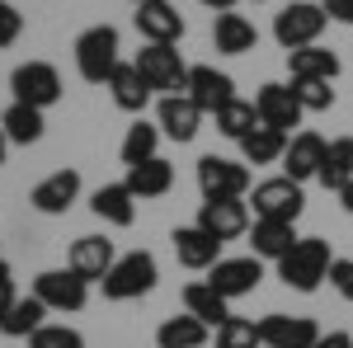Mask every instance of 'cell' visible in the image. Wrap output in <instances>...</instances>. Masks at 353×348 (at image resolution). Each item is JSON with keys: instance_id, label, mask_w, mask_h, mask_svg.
<instances>
[{"instance_id": "f1b7e54d", "label": "cell", "mask_w": 353, "mask_h": 348, "mask_svg": "<svg viewBox=\"0 0 353 348\" xmlns=\"http://www.w3.org/2000/svg\"><path fill=\"white\" fill-rule=\"evenodd\" d=\"M43 325H48V306L28 292V296H19V301L10 306V316L0 320V334H5V339H28V334H38Z\"/></svg>"}, {"instance_id": "ab89813d", "label": "cell", "mask_w": 353, "mask_h": 348, "mask_svg": "<svg viewBox=\"0 0 353 348\" xmlns=\"http://www.w3.org/2000/svg\"><path fill=\"white\" fill-rule=\"evenodd\" d=\"M14 301H19V292H14V268L0 259V320L10 316V306H14Z\"/></svg>"}, {"instance_id": "30bf717a", "label": "cell", "mask_w": 353, "mask_h": 348, "mask_svg": "<svg viewBox=\"0 0 353 348\" xmlns=\"http://www.w3.org/2000/svg\"><path fill=\"white\" fill-rule=\"evenodd\" d=\"M198 226H203L208 236H217L221 245L236 240V236L250 231V203H245V198H203Z\"/></svg>"}, {"instance_id": "d6a6232c", "label": "cell", "mask_w": 353, "mask_h": 348, "mask_svg": "<svg viewBox=\"0 0 353 348\" xmlns=\"http://www.w3.org/2000/svg\"><path fill=\"white\" fill-rule=\"evenodd\" d=\"M161 127L156 123H146V118H137L132 127H128V136H123V146H118V156H123V165H141L156 156V146H161Z\"/></svg>"}, {"instance_id": "1f68e13d", "label": "cell", "mask_w": 353, "mask_h": 348, "mask_svg": "<svg viewBox=\"0 0 353 348\" xmlns=\"http://www.w3.org/2000/svg\"><path fill=\"white\" fill-rule=\"evenodd\" d=\"M283 151H288V132L264 127V123L241 141V161L245 165H273V161H283Z\"/></svg>"}, {"instance_id": "d6986e66", "label": "cell", "mask_w": 353, "mask_h": 348, "mask_svg": "<svg viewBox=\"0 0 353 348\" xmlns=\"http://www.w3.org/2000/svg\"><path fill=\"white\" fill-rule=\"evenodd\" d=\"M184 94H189L203 113H217V108H226L236 99V81H231L226 71H217V66H189V90H184Z\"/></svg>"}, {"instance_id": "484cf974", "label": "cell", "mask_w": 353, "mask_h": 348, "mask_svg": "<svg viewBox=\"0 0 353 348\" xmlns=\"http://www.w3.org/2000/svg\"><path fill=\"white\" fill-rule=\"evenodd\" d=\"M184 311L198 316L208 329H217V325L231 320V301H226L212 283H189V287H184Z\"/></svg>"}, {"instance_id": "83f0119b", "label": "cell", "mask_w": 353, "mask_h": 348, "mask_svg": "<svg viewBox=\"0 0 353 348\" xmlns=\"http://www.w3.org/2000/svg\"><path fill=\"white\" fill-rule=\"evenodd\" d=\"M288 71H292V81H334L339 76V57L330 52V48H297V52H288Z\"/></svg>"}, {"instance_id": "f6af8a7d", "label": "cell", "mask_w": 353, "mask_h": 348, "mask_svg": "<svg viewBox=\"0 0 353 348\" xmlns=\"http://www.w3.org/2000/svg\"><path fill=\"white\" fill-rule=\"evenodd\" d=\"M5 156H10V136L0 132V165H5Z\"/></svg>"}, {"instance_id": "9c48e42d", "label": "cell", "mask_w": 353, "mask_h": 348, "mask_svg": "<svg viewBox=\"0 0 353 348\" xmlns=\"http://www.w3.org/2000/svg\"><path fill=\"white\" fill-rule=\"evenodd\" d=\"M198 188H203V198H245L250 193V165L226 161V156H203L198 161Z\"/></svg>"}, {"instance_id": "ac0fdd59", "label": "cell", "mask_w": 353, "mask_h": 348, "mask_svg": "<svg viewBox=\"0 0 353 348\" xmlns=\"http://www.w3.org/2000/svg\"><path fill=\"white\" fill-rule=\"evenodd\" d=\"M170 240H174V259L184 268H193V273H208L212 264H221V240L208 236L198 221H193V226H179Z\"/></svg>"}, {"instance_id": "cb8c5ba5", "label": "cell", "mask_w": 353, "mask_h": 348, "mask_svg": "<svg viewBox=\"0 0 353 348\" xmlns=\"http://www.w3.org/2000/svg\"><path fill=\"white\" fill-rule=\"evenodd\" d=\"M0 132L10 136V146H33V141H43V132H48V123H43V108L10 99V108L0 113Z\"/></svg>"}, {"instance_id": "c3c4849f", "label": "cell", "mask_w": 353, "mask_h": 348, "mask_svg": "<svg viewBox=\"0 0 353 348\" xmlns=\"http://www.w3.org/2000/svg\"><path fill=\"white\" fill-rule=\"evenodd\" d=\"M0 5H5V0H0Z\"/></svg>"}, {"instance_id": "7dc6e473", "label": "cell", "mask_w": 353, "mask_h": 348, "mask_svg": "<svg viewBox=\"0 0 353 348\" xmlns=\"http://www.w3.org/2000/svg\"><path fill=\"white\" fill-rule=\"evenodd\" d=\"M254 5H259V0H254Z\"/></svg>"}, {"instance_id": "d4e9b609", "label": "cell", "mask_w": 353, "mask_h": 348, "mask_svg": "<svg viewBox=\"0 0 353 348\" xmlns=\"http://www.w3.org/2000/svg\"><path fill=\"white\" fill-rule=\"evenodd\" d=\"M123 184L132 188L137 198H165L174 188V165L151 156V161H141V165H128V179Z\"/></svg>"}, {"instance_id": "7bdbcfd3", "label": "cell", "mask_w": 353, "mask_h": 348, "mask_svg": "<svg viewBox=\"0 0 353 348\" xmlns=\"http://www.w3.org/2000/svg\"><path fill=\"white\" fill-rule=\"evenodd\" d=\"M198 5H208V10H217V14H226V10H236V0H198Z\"/></svg>"}, {"instance_id": "7c38bea8", "label": "cell", "mask_w": 353, "mask_h": 348, "mask_svg": "<svg viewBox=\"0 0 353 348\" xmlns=\"http://www.w3.org/2000/svg\"><path fill=\"white\" fill-rule=\"evenodd\" d=\"M259 339H264V348H316L321 325L311 320V316H283V311H273V316L259 320Z\"/></svg>"}, {"instance_id": "ba28073f", "label": "cell", "mask_w": 353, "mask_h": 348, "mask_svg": "<svg viewBox=\"0 0 353 348\" xmlns=\"http://www.w3.org/2000/svg\"><path fill=\"white\" fill-rule=\"evenodd\" d=\"M33 296L48 306V311H81L85 301H90V283H85L81 273H71V268H48V273H38L33 278Z\"/></svg>"}, {"instance_id": "603a6c76", "label": "cell", "mask_w": 353, "mask_h": 348, "mask_svg": "<svg viewBox=\"0 0 353 348\" xmlns=\"http://www.w3.org/2000/svg\"><path fill=\"white\" fill-rule=\"evenodd\" d=\"M109 94H113V104L123 108V113H141V108L151 104V85H146V76L137 71V61H118V71L109 76Z\"/></svg>"}, {"instance_id": "e0dca14e", "label": "cell", "mask_w": 353, "mask_h": 348, "mask_svg": "<svg viewBox=\"0 0 353 348\" xmlns=\"http://www.w3.org/2000/svg\"><path fill=\"white\" fill-rule=\"evenodd\" d=\"M156 127H161L170 141H193L198 127H203V108L193 104L189 94H161V104H156Z\"/></svg>"}, {"instance_id": "8d00e7d4", "label": "cell", "mask_w": 353, "mask_h": 348, "mask_svg": "<svg viewBox=\"0 0 353 348\" xmlns=\"http://www.w3.org/2000/svg\"><path fill=\"white\" fill-rule=\"evenodd\" d=\"M28 348H85V339L71 325H43L38 334H28Z\"/></svg>"}, {"instance_id": "5b68a950", "label": "cell", "mask_w": 353, "mask_h": 348, "mask_svg": "<svg viewBox=\"0 0 353 348\" xmlns=\"http://www.w3.org/2000/svg\"><path fill=\"white\" fill-rule=\"evenodd\" d=\"M330 14L321 5H306V0H292L288 10H278V19H273V38L288 48V52H297V48H316L321 43V33H325Z\"/></svg>"}, {"instance_id": "b9f144b4", "label": "cell", "mask_w": 353, "mask_h": 348, "mask_svg": "<svg viewBox=\"0 0 353 348\" xmlns=\"http://www.w3.org/2000/svg\"><path fill=\"white\" fill-rule=\"evenodd\" d=\"M316 348H353V334L349 329H330V334L316 339Z\"/></svg>"}, {"instance_id": "52a82bcc", "label": "cell", "mask_w": 353, "mask_h": 348, "mask_svg": "<svg viewBox=\"0 0 353 348\" xmlns=\"http://www.w3.org/2000/svg\"><path fill=\"white\" fill-rule=\"evenodd\" d=\"M250 207H254V216H269V221H297L301 207H306V193H301L297 179L278 174V179L254 184V193H250Z\"/></svg>"}, {"instance_id": "ffe728a7", "label": "cell", "mask_w": 353, "mask_h": 348, "mask_svg": "<svg viewBox=\"0 0 353 348\" xmlns=\"http://www.w3.org/2000/svg\"><path fill=\"white\" fill-rule=\"evenodd\" d=\"M325 146H330V141L321 132L288 136V151H283V174H288V179H297V184L316 179V174H321V161H325Z\"/></svg>"}, {"instance_id": "d590c367", "label": "cell", "mask_w": 353, "mask_h": 348, "mask_svg": "<svg viewBox=\"0 0 353 348\" xmlns=\"http://www.w3.org/2000/svg\"><path fill=\"white\" fill-rule=\"evenodd\" d=\"M334 81H292V94L301 99V108L306 113H325L330 104H334V90H330Z\"/></svg>"}, {"instance_id": "6da1fadb", "label": "cell", "mask_w": 353, "mask_h": 348, "mask_svg": "<svg viewBox=\"0 0 353 348\" xmlns=\"http://www.w3.org/2000/svg\"><path fill=\"white\" fill-rule=\"evenodd\" d=\"M330 264H334L330 245L321 240V236H301V240L278 259V278H283L292 292H316L330 278Z\"/></svg>"}, {"instance_id": "7402d4cb", "label": "cell", "mask_w": 353, "mask_h": 348, "mask_svg": "<svg viewBox=\"0 0 353 348\" xmlns=\"http://www.w3.org/2000/svg\"><path fill=\"white\" fill-rule=\"evenodd\" d=\"M90 212L109 226H132L137 221V193L128 184H99L90 193Z\"/></svg>"}, {"instance_id": "8992f818", "label": "cell", "mask_w": 353, "mask_h": 348, "mask_svg": "<svg viewBox=\"0 0 353 348\" xmlns=\"http://www.w3.org/2000/svg\"><path fill=\"white\" fill-rule=\"evenodd\" d=\"M10 94L19 104H33V108H52L61 99V71L52 61H24L10 71Z\"/></svg>"}, {"instance_id": "836d02e7", "label": "cell", "mask_w": 353, "mask_h": 348, "mask_svg": "<svg viewBox=\"0 0 353 348\" xmlns=\"http://www.w3.org/2000/svg\"><path fill=\"white\" fill-rule=\"evenodd\" d=\"M212 118H217V132L231 136V141H245V136L259 127V113H254V104H250V99H231V104L217 108Z\"/></svg>"}, {"instance_id": "44dd1931", "label": "cell", "mask_w": 353, "mask_h": 348, "mask_svg": "<svg viewBox=\"0 0 353 348\" xmlns=\"http://www.w3.org/2000/svg\"><path fill=\"white\" fill-rule=\"evenodd\" d=\"M245 236H250V254H254V259H273V264L301 240L297 221H269V216H254Z\"/></svg>"}, {"instance_id": "2e32d148", "label": "cell", "mask_w": 353, "mask_h": 348, "mask_svg": "<svg viewBox=\"0 0 353 348\" xmlns=\"http://www.w3.org/2000/svg\"><path fill=\"white\" fill-rule=\"evenodd\" d=\"M132 24L146 43H179V38H184V14H179L170 0H141Z\"/></svg>"}, {"instance_id": "bcb514c9", "label": "cell", "mask_w": 353, "mask_h": 348, "mask_svg": "<svg viewBox=\"0 0 353 348\" xmlns=\"http://www.w3.org/2000/svg\"><path fill=\"white\" fill-rule=\"evenodd\" d=\"M132 5H141V0H132Z\"/></svg>"}, {"instance_id": "277c9868", "label": "cell", "mask_w": 353, "mask_h": 348, "mask_svg": "<svg viewBox=\"0 0 353 348\" xmlns=\"http://www.w3.org/2000/svg\"><path fill=\"white\" fill-rule=\"evenodd\" d=\"M137 71L146 76V85L156 94H184L189 90V66H184L174 43H146L137 52Z\"/></svg>"}, {"instance_id": "7a4b0ae2", "label": "cell", "mask_w": 353, "mask_h": 348, "mask_svg": "<svg viewBox=\"0 0 353 348\" xmlns=\"http://www.w3.org/2000/svg\"><path fill=\"white\" fill-rule=\"evenodd\" d=\"M76 71H81L85 85H109V76L118 71V28L113 24H94L76 38Z\"/></svg>"}, {"instance_id": "4fadbf2b", "label": "cell", "mask_w": 353, "mask_h": 348, "mask_svg": "<svg viewBox=\"0 0 353 348\" xmlns=\"http://www.w3.org/2000/svg\"><path fill=\"white\" fill-rule=\"evenodd\" d=\"M254 113H259V123L264 127H278V132L292 136V127L301 123V99L292 94V85H259V94H254Z\"/></svg>"}, {"instance_id": "e575fe53", "label": "cell", "mask_w": 353, "mask_h": 348, "mask_svg": "<svg viewBox=\"0 0 353 348\" xmlns=\"http://www.w3.org/2000/svg\"><path fill=\"white\" fill-rule=\"evenodd\" d=\"M217 348H264V339H259V320L231 316L226 325H217Z\"/></svg>"}, {"instance_id": "74e56055", "label": "cell", "mask_w": 353, "mask_h": 348, "mask_svg": "<svg viewBox=\"0 0 353 348\" xmlns=\"http://www.w3.org/2000/svg\"><path fill=\"white\" fill-rule=\"evenodd\" d=\"M19 33H24V14L14 5H0V48L19 43Z\"/></svg>"}, {"instance_id": "ee69618b", "label": "cell", "mask_w": 353, "mask_h": 348, "mask_svg": "<svg viewBox=\"0 0 353 348\" xmlns=\"http://www.w3.org/2000/svg\"><path fill=\"white\" fill-rule=\"evenodd\" d=\"M339 203H344V212H353V179L339 188Z\"/></svg>"}, {"instance_id": "8fae6325", "label": "cell", "mask_w": 353, "mask_h": 348, "mask_svg": "<svg viewBox=\"0 0 353 348\" xmlns=\"http://www.w3.org/2000/svg\"><path fill=\"white\" fill-rule=\"evenodd\" d=\"M208 283L217 287L226 301H236V296H250L259 283H264V259H254V254H241V259H221V264L208 268Z\"/></svg>"}, {"instance_id": "f546056e", "label": "cell", "mask_w": 353, "mask_h": 348, "mask_svg": "<svg viewBox=\"0 0 353 348\" xmlns=\"http://www.w3.org/2000/svg\"><path fill=\"white\" fill-rule=\"evenodd\" d=\"M330 193H339V188L353 179V136H334L325 146V161H321V174H316Z\"/></svg>"}, {"instance_id": "4316f807", "label": "cell", "mask_w": 353, "mask_h": 348, "mask_svg": "<svg viewBox=\"0 0 353 348\" xmlns=\"http://www.w3.org/2000/svg\"><path fill=\"white\" fill-rule=\"evenodd\" d=\"M212 43H217V52L226 57H245L254 52V43H259V33H254V24L245 19V14H217V24H212Z\"/></svg>"}, {"instance_id": "60d3db41", "label": "cell", "mask_w": 353, "mask_h": 348, "mask_svg": "<svg viewBox=\"0 0 353 348\" xmlns=\"http://www.w3.org/2000/svg\"><path fill=\"white\" fill-rule=\"evenodd\" d=\"M321 10L339 24H353V0H321Z\"/></svg>"}, {"instance_id": "5bb4252c", "label": "cell", "mask_w": 353, "mask_h": 348, "mask_svg": "<svg viewBox=\"0 0 353 348\" xmlns=\"http://www.w3.org/2000/svg\"><path fill=\"white\" fill-rule=\"evenodd\" d=\"M76 198H81V174H76V170H52L48 179H38L33 193H28V203H33L43 216L71 212V207H76Z\"/></svg>"}, {"instance_id": "4dcf8cb0", "label": "cell", "mask_w": 353, "mask_h": 348, "mask_svg": "<svg viewBox=\"0 0 353 348\" xmlns=\"http://www.w3.org/2000/svg\"><path fill=\"white\" fill-rule=\"evenodd\" d=\"M208 344V325L198 316H170V320L156 329V348H203Z\"/></svg>"}, {"instance_id": "f35d334b", "label": "cell", "mask_w": 353, "mask_h": 348, "mask_svg": "<svg viewBox=\"0 0 353 348\" xmlns=\"http://www.w3.org/2000/svg\"><path fill=\"white\" fill-rule=\"evenodd\" d=\"M330 287L344 296V301H353V259H334L330 264Z\"/></svg>"}, {"instance_id": "9a60e30c", "label": "cell", "mask_w": 353, "mask_h": 348, "mask_svg": "<svg viewBox=\"0 0 353 348\" xmlns=\"http://www.w3.org/2000/svg\"><path fill=\"white\" fill-rule=\"evenodd\" d=\"M113 264H118V254H113V240H104V236H81L66 249V268L81 273L85 283H104Z\"/></svg>"}, {"instance_id": "3957f363", "label": "cell", "mask_w": 353, "mask_h": 348, "mask_svg": "<svg viewBox=\"0 0 353 348\" xmlns=\"http://www.w3.org/2000/svg\"><path fill=\"white\" fill-rule=\"evenodd\" d=\"M156 278H161V268L156 259L146 254V249H132V254H118V264L109 268V278L99 283L109 301H137V296H146L156 287Z\"/></svg>"}]
</instances>
